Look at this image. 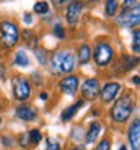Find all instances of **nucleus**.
Listing matches in <instances>:
<instances>
[{"mask_svg":"<svg viewBox=\"0 0 140 150\" xmlns=\"http://www.w3.org/2000/svg\"><path fill=\"white\" fill-rule=\"evenodd\" d=\"M60 87V90L63 93H66V95H74L75 92H77L79 89V78L77 77H74V75H71V77H66V78H63L59 84Z\"/></svg>","mask_w":140,"mask_h":150,"instance_id":"obj_8","label":"nucleus"},{"mask_svg":"<svg viewBox=\"0 0 140 150\" xmlns=\"http://www.w3.org/2000/svg\"><path fill=\"white\" fill-rule=\"evenodd\" d=\"M139 20H140V14H139V5L128 11L125 9L124 14H121L118 18H116V24H119V26L122 27H133V26H137L139 24Z\"/></svg>","mask_w":140,"mask_h":150,"instance_id":"obj_4","label":"nucleus"},{"mask_svg":"<svg viewBox=\"0 0 140 150\" xmlns=\"http://www.w3.org/2000/svg\"><path fill=\"white\" fill-rule=\"evenodd\" d=\"M33 11L36 12V14L44 15V14H47V12H48V3H45V2H38V3H35Z\"/></svg>","mask_w":140,"mask_h":150,"instance_id":"obj_19","label":"nucleus"},{"mask_svg":"<svg viewBox=\"0 0 140 150\" xmlns=\"http://www.w3.org/2000/svg\"><path fill=\"white\" fill-rule=\"evenodd\" d=\"M14 62H15V65H18V66H27L29 65V59H27L26 53H24L23 50H20V51L15 54Z\"/></svg>","mask_w":140,"mask_h":150,"instance_id":"obj_17","label":"nucleus"},{"mask_svg":"<svg viewBox=\"0 0 140 150\" xmlns=\"http://www.w3.org/2000/svg\"><path fill=\"white\" fill-rule=\"evenodd\" d=\"M95 150H110V141H109V140H103V141L96 146Z\"/></svg>","mask_w":140,"mask_h":150,"instance_id":"obj_26","label":"nucleus"},{"mask_svg":"<svg viewBox=\"0 0 140 150\" xmlns=\"http://www.w3.org/2000/svg\"><path fill=\"white\" fill-rule=\"evenodd\" d=\"M74 68H75V59H74V56H72L71 53L65 51V56H63L62 65H60V72L69 74V72L74 71Z\"/></svg>","mask_w":140,"mask_h":150,"instance_id":"obj_11","label":"nucleus"},{"mask_svg":"<svg viewBox=\"0 0 140 150\" xmlns=\"http://www.w3.org/2000/svg\"><path fill=\"white\" fill-rule=\"evenodd\" d=\"M72 150H83V149H79V147H77V149H72Z\"/></svg>","mask_w":140,"mask_h":150,"instance_id":"obj_31","label":"nucleus"},{"mask_svg":"<svg viewBox=\"0 0 140 150\" xmlns=\"http://www.w3.org/2000/svg\"><path fill=\"white\" fill-rule=\"evenodd\" d=\"M118 92H119V84L118 83H107L103 87V90H101V98H103L104 102H110L116 98Z\"/></svg>","mask_w":140,"mask_h":150,"instance_id":"obj_9","label":"nucleus"},{"mask_svg":"<svg viewBox=\"0 0 140 150\" xmlns=\"http://www.w3.org/2000/svg\"><path fill=\"white\" fill-rule=\"evenodd\" d=\"M41 99H42V101H45V99H47V93H41Z\"/></svg>","mask_w":140,"mask_h":150,"instance_id":"obj_28","label":"nucleus"},{"mask_svg":"<svg viewBox=\"0 0 140 150\" xmlns=\"http://www.w3.org/2000/svg\"><path fill=\"white\" fill-rule=\"evenodd\" d=\"M47 150H60V146H59L57 141L47 140Z\"/></svg>","mask_w":140,"mask_h":150,"instance_id":"obj_24","label":"nucleus"},{"mask_svg":"<svg viewBox=\"0 0 140 150\" xmlns=\"http://www.w3.org/2000/svg\"><path fill=\"white\" fill-rule=\"evenodd\" d=\"M137 62H139L137 59H133V57H130V56H124L121 63L124 65V71H130V69H133V68L137 65Z\"/></svg>","mask_w":140,"mask_h":150,"instance_id":"obj_18","label":"nucleus"},{"mask_svg":"<svg viewBox=\"0 0 140 150\" xmlns=\"http://www.w3.org/2000/svg\"><path fill=\"white\" fill-rule=\"evenodd\" d=\"M27 135H29V141H30L32 144H38V143L41 141V138H42V137H41V132L38 131V129H32Z\"/></svg>","mask_w":140,"mask_h":150,"instance_id":"obj_20","label":"nucleus"},{"mask_svg":"<svg viewBox=\"0 0 140 150\" xmlns=\"http://www.w3.org/2000/svg\"><path fill=\"white\" fill-rule=\"evenodd\" d=\"M116 9H118V2H114V0H109L107 5H106L107 15H114V14H116Z\"/></svg>","mask_w":140,"mask_h":150,"instance_id":"obj_21","label":"nucleus"},{"mask_svg":"<svg viewBox=\"0 0 140 150\" xmlns=\"http://www.w3.org/2000/svg\"><path fill=\"white\" fill-rule=\"evenodd\" d=\"M89 59H91V48L87 45H81L79 50V62L81 65H84L89 62Z\"/></svg>","mask_w":140,"mask_h":150,"instance_id":"obj_16","label":"nucleus"},{"mask_svg":"<svg viewBox=\"0 0 140 150\" xmlns=\"http://www.w3.org/2000/svg\"><path fill=\"white\" fill-rule=\"evenodd\" d=\"M133 108H134V101L131 96H124L121 98L119 101L114 104L113 110H111V117L116 123H124L130 119L131 112H133Z\"/></svg>","mask_w":140,"mask_h":150,"instance_id":"obj_1","label":"nucleus"},{"mask_svg":"<svg viewBox=\"0 0 140 150\" xmlns=\"http://www.w3.org/2000/svg\"><path fill=\"white\" fill-rule=\"evenodd\" d=\"M133 81H134V84H139V77H137V75L133 78Z\"/></svg>","mask_w":140,"mask_h":150,"instance_id":"obj_29","label":"nucleus"},{"mask_svg":"<svg viewBox=\"0 0 140 150\" xmlns=\"http://www.w3.org/2000/svg\"><path fill=\"white\" fill-rule=\"evenodd\" d=\"M81 105H83V101H79V102H75L72 107H68L65 111L62 112V120H63V122L71 120V119L75 116V112H77V110H79Z\"/></svg>","mask_w":140,"mask_h":150,"instance_id":"obj_15","label":"nucleus"},{"mask_svg":"<svg viewBox=\"0 0 140 150\" xmlns=\"http://www.w3.org/2000/svg\"><path fill=\"white\" fill-rule=\"evenodd\" d=\"M128 141L133 150H140V122L134 120L128 129Z\"/></svg>","mask_w":140,"mask_h":150,"instance_id":"obj_7","label":"nucleus"},{"mask_svg":"<svg viewBox=\"0 0 140 150\" xmlns=\"http://www.w3.org/2000/svg\"><path fill=\"white\" fill-rule=\"evenodd\" d=\"M35 56L39 59V63L41 65H45L47 59H45V51H44V50H35Z\"/></svg>","mask_w":140,"mask_h":150,"instance_id":"obj_23","label":"nucleus"},{"mask_svg":"<svg viewBox=\"0 0 140 150\" xmlns=\"http://www.w3.org/2000/svg\"><path fill=\"white\" fill-rule=\"evenodd\" d=\"M0 32H2V44L5 47H14L18 41V29L14 23L2 21L0 23Z\"/></svg>","mask_w":140,"mask_h":150,"instance_id":"obj_2","label":"nucleus"},{"mask_svg":"<svg viewBox=\"0 0 140 150\" xmlns=\"http://www.w3.org/2000/svg\"><path fill=\"white\" fill-rule=\"evenodd\" d=\"M65 56V51L63 50H57V51L51 56V60H50V65H51L53 72L60 74V65H62V59Z\"/></svg>","mask_w":140,"mask_h":150,"instance_id":"obj_13","label":"nucleus"},{"mask_svg":"<svg viewBox=\"0 0 140 150\" xmlns=\"http://www.w3.org/2000/svg\"><path fill=\"white\" fill-rule=\"evenodd\" d=\"M54 35L59 38V39H63V38H65V32H63L60 24H56V26H54Z\"/></svg>","mask_w":140,"mask_h":150,"instance_id":"obj_25","label":"nucleus"},{"mask_svg":"<svg viewBox=\"0 0 140 150\" xmlns=\"http://www.w3.org/2000/svg\"><path fill=\"white\" fill-rule=\"evenodd\" d=\"M119 150H126V147H125V146H121V149H119Z\"/></svg>","mask_w":140,"mask_h":150,"instance_id":"obj_30","label":"nucleus"},{"mask_svg":"<svg viewBox=\"0 0 140 150\" xmlns=\"http://www.w3.org/2000/svg\"><path fill=\"white\" fill-rule=\"evenodd\" d=\"M99 93V83L95 78H89L81 84V95L87 101H94Z\"/></svg>","mask_w":140,"mask_h":150,"instance_id":"obj_6","label":"nucleus"},{"mask_svg":"<svg viewBox=\"0 0 140 150\" xmlns=\"http://www.w3.org/2000/svg\"><path fill=\"white\" fill-rule=\"evenodd\" d=\"M140 32L136 30L134 32V38H133V50H134V53H139L140 51Z\"/></svg>","mask_w":140,"mask_h":150,"instance_id":"obj_22","label":"nucleus"},{"mask_svg":"<svg viewBox=\"0 0 140 150\" xmlns=\"http://www.w3.org/2000/svg\"><path fill=\"white\" fill-rule=\"evenodd\" d=\"M99 131H101V125L99 122H94L89 128L87 134H86V143H94L96 140V137L99 135Z\"/></svg>","mask_w":140,"mask_h":150,"instance_id":"obj_14","label":"nucleus"},{"mask_svg":"<svg viewBox=\"0 0 140 150\" xmlns=\"http://www.w3.org/2000/svg\"><path fill=\"white\" fill-rule=\"evenodd\" d=\"M12 84H14V96L18 99V101H26L30 96V86L29 81L23 77H15L12 80Z\"/></svg>","mask_w":140,"mask_h":150,"instance_id":"obj_5","label":"nucleus"},{"mask_svg":"<svg viewBox=\"0 0 140 150\" xmlns=\"http://www.w3.org/2000/svg\"><path fill=\"white\" fill-rule=\"evenodd\" d=\"M24 21H26L27 24L32 23V17H30V14H24Z\"/></svg>","mask_w":140,"mask_h":150,"instance_id":"obj_27","label":"nucleus"},{"mask_svg":"<svg viewBox=\"0 0 140 150\" xmlns=\"http://www.w3.org/2000/svg\"><path fill=\"white\" fill-rule=\"evenodd\" d=\"M80 14H81V5L77 3V2H72L66 9V20H68V23L71 24V26L77 24V21L80 18Z\"/></svg>","mask_w":140,"mask_h":150,"instance_id":"obj_10","label":"nucleus"},{"mask_svg":"<svg viewBox=\"0 0 140 150\" xmlns=\"http://www.w3.org/2000/svg\"><path fill=\"white\" fill-rule=\"evenodd\" d=\"M113 57V48L106 44V42H99L96 44L94 50V60L98 66H107L110 63V60Z\"/></svg>","mask_w":140,"mask_h":150,"instance_id":"obj_3","label":"nucleus"},{"mask_svg":"<svg viewBox=\"0 0 140 150\" xmlns=\"http://www.w3.org/2000/svg\"><path fill=\"white\" fill-rule=\"evenodd\" d=\"M17 116H18L21 120H24V122H30V120H33V119L36 117V112H35V110H33L32 107L21 105V107L17 108Z\"/></svg>","mask_w":140,"mask_h":150,"instance_id":"obj_12","label":"nucleus"},{"mask_svg":"<svg viewBox=\"0 0 140 150\" xmlns=\"http://www.w3.org/2000/svg\"><path fill=\"white\" fill-rule=\"evenodd\" d=\"M0 123H2V117H0Z\"/></svg>","mask_w":140,"mask_h":150,"instance_id":"obj_32","label":"nucleus"}]
</instances>
